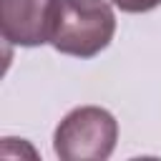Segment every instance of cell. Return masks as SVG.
I'll return each mask as SVG.
<instances>
[{"mask_svg":"<svg viewBox=\"0 0 161 161\" xmlns=\"http://www.w3.org/2000/svg\"><path fill=\"white\" fill-rule=\"evenodd\" d=\"M55 0H0V30L10 45L35 48L50 43Z\"/></svg>","mask_w":161,"mask_h":161,"instance_id":"cell-3","label":"cell"},{"mask_svg":"<svg viewBox=\"0 0 161 161\" xmlns=\"http://www.w3.org/2000/svg\"><path fill=\"white\" fill-rule=\"evenodd\" d=\"M116 33L111 0H55L50 45L73 58H93L108 48Z\"/></svg>","mask_w":161,"mask_h":161,"instance_id":"cell-1","label":"cell"},{"mask_svg":"<svg viewBox=\"0 0 161 161\" xmlns=\"http://www.w3.org/2000/svg\"><path fill=\"white\" fill-rule=\"evenodd\" d=\"M111 5H116L123 13H148V10L158 8L161 0H111Z\"/></svg>","mask_w":161,"mask_h":161,"instance_id":"cell-4","label":"cell"},{"mask_svg":"<svg viewBox=\"0 0 161 161\" xmlns=\"http://www.w3.org/2000/svg\"><path fill=\"white\" fill-rule=\"evenodd\" d=\"M118 141V121L101 106H78L53 131V151L60 161H106Z\"/></svg>","mask_w":161,"mask_h":161,"instance_id":"cell-2","label":"cell"}]
</instances>
